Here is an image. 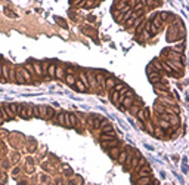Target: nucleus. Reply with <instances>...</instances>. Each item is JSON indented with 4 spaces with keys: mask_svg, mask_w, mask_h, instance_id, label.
Here are the masks:
<instances>
[{
    "mask_svg": "<svg viewBox=\"0 0 189 185\" xmlns=\"http://www.w3.org/2000/svg\"><path fill=\"white\" fill-rule=\"evenodd\" d=\"M77 126V117H75V114L74 112H65V124H64V128H75Z\"/></svg>",
    "mask_w": 189,
    "mask_h": 185,
    "instance_id": "f257e3e1",
    "label": "nucleus"
},
{
    "mask_svg": "<svg viewBox=\"0 0 189 185\" xmlns=\"http://www.w3.org/2000/svg\"><path fill=\"white\" fill-rule=\"evenodd\" d=\"M136 117H138V120L139 122H146V120H151V111H149V108H142V110H139L138 111V114H136Z\"/></svg>",
    "mask_w": 189,
    "mask_h": 185,
    "instance_id": "f03ea898",
    "label": "nucleus"
},
{
    "mask_svg": "<svg viewBox=\"0 0 189 185\" xmlns=\"http://www.w3.org/2000/svg\"><path fill=\"white\" fill-rule=\"evenodd\" d=\"M100 118L102 117H99V116H89L87 117V124H89V128L92 130H94V129H99V122H100Z\"/></svg>",
    "mask_w": 189,
    "mask_h": 185,
    "instance_id": "7ed1b4c3",
    "label": "nucleus"
},
{
    "mask_svg": "<svg viewBox=\"0 0 189 185\" xmlns=\"http://www.w3.org/2000/svg\"><path fill=\"white\" fill-rule=\"evenodd\" d=\"M17 68H18V71L21 73V76L24 77L25 83H33V82H34V77H33V76H31L30 73H28L25 68H24V65H17Z\"/></svg>",
    "mask_w": 189,
    "mask_h": 185,
    "instance_id": "20e7f679",
    "label": "nucleus"
},
{
    "mask_svg": "<svg viewBox=\"0 0 189 185\" xmlns=\"http://www.w3.org/2000/svg\"><path fill=\"white\" fill-rule=\"evenodd\" d=\"M149 22L152 24V25H154V27H155L157 30H158V31H161L162 28L166 27V25H164V22L161 21V18H160V15H158V13H155L154 17L151 18V21H149Z\"/></svg>",
    "mask_w": 189,
    "mask_h": 185,
    "instance_id": "39448f33",
    "label": "nucleus"
},
{
    "mask_svg": "<svg viewBox=\"0 0 189 185\" xmlns=\"http://www.w3.org/2000/svg\"><path fill=\"white\" fill-rule=\"evenodd\" d=\"M9 73H11V64L2 62V80L3 82H9Z\"/></svg>",
    "mask_w": 189,
    "mask_h": 185,
    "instance_id": "423d86ee",
    "label": "nucleus"
},
{
    "mask_svg": "<svg viewBox=\"0 0 189 185\" xmlns=\"http://www.w3.org/2000/svg\"><path fill=\"white\" fill-rule=\"evenodd\" d=\"M117 83H118V80L115 79V77L109 76V77H106V79H105V84H104V89L109 92V90L114 89V86H115Z\"/></svg>",
    "mask_w": 189,
    "mask_h": 185,
    "instance_id": "0eeeda50",
    "label": "nucleus"
},
{
    "mask_svg": "<svg viewBox=\"0 0 189 185\" xmlns=\"http://www.w3.org/2000/svg\"><path fill=\"white\" fill-rule=\"evenodd\" d=\"M139 158H140V154L139 151L133 150V156H132V160H130V168L133 170H138V164H139Z\"/></svg>",
    "mask_w": 189,
    "mask_h": 185,
    "instance_id": "6e6552de",
    "label": "nucleus"
},
{
    "mask_svg": "<svg viewBox=\"0 0 189 185\" xmlns=\"http://www.w3.org/2000/svg\"><path fill=\"white\" fill-rule=\"evenodd\" d=\"M31 65H33V68H34L36 77H45L43 70H41V62L40 61H31Z\"/></svg>",
    "mask_w": 189,
    "mask_h": 185,
    "instance_id": "1a4fd4ad",
    "label": "nucleus"
},
{
    "mask_svg": "<svg viewBox=\"0 0 189 185\" xmlns=\"http://www.w3.org/2000/svg\"><path fill=\"white\" fill-rule=\"evenodd\" d=\"M65 77V65L62 64H56V70H55V79L64 80Z\"/></svg>",
    "mask_w": 189,
    "mask_h": 185,
    "instance_id": "9d476101",
    "label": "nucleus"
},
{
    "mask_svg": "<svg viewBox=\"0 0 189 185\" xmlns=\"http://www.w3.org/2000/svg\"><path fill=\"white\" fill-rule=\"evenodd\" d=\"M17 117L28 120V117H27V110H25V105H24V104H17Z\"/></svg>",
    "mask_w": 189,
    "mask_h": 185,
    "instance_id": "9b49d317",
    "label": "nucleus"
},
{
    "mask_svg": "<svg viewBox=\"0 0 189 185\" xmlns=\"http://www.w3.org/2000/svg\"><path fill=\"white\" fill-rule=\"evenodd\" d=\"M86 77H87V82H89V89H96L98 88V83H96V79H94V73L93 71H87L86 73Z\"/></svg>",
    "mask_w": 189,
    "mask_h": 185,
    "instance_id": "f8f14e48",
    "label": "nucleus"
},
{
    "mask_svg": "<svg viewBox=\"0 0 189 185\" xmlns=\"http://www.w3.org/2000/svg\"><path fill=\"white\" fill-rule=\"evenodd\" d=\"M117 139L115 132H109V133H100L99 135V142H106V141H114Z\"/></svg>",
    "mask_w": 189,
    "mask_h": 185,
    "instance_id": "ddd939ff",
    "label": "nucleus"
},
{
    "mask_svg": "<svg viewBox=\"0 0 189 185\" xmlns=\"http://www.w3.org/2000/svg\"><path fill=\"white\" fill-rule=\"evenodd\" d=\"M148 79H149V82L152 84H157V83H160V82H164V80H162V74L161 73H152V74H149V76H148Z\"/></svg>",
    "mask_w": 189,
    "mask_h": 185,
    "instance_id": "4468645a",
    "label": "nucleus"
},
{
    "mask_svg": "<svg viewBox=\"0 0 189 185\" xmlns=\"http://www.w3.org/2000/svg\"><path fill=\"white\" fill-rule=\"evenodd\" d=\"M106 77H109V74L94 73V79H96V83H98V86H102V88H104V84H105V79H106Z\"/></svg>",
    "mask_w": 189,
    "mask_h": 185,
    "instance_id": "2eb2a0df",
    "label": "nucleus"
},
{
    "mask_svg": "<svg viewBox=\"0 0 189 185\" xmlns=\"http://www.w3.org/2000/svg\"><path fill=\"white\" fill-rule=\"evenodd\" d=\"M55 70H56V64L55 62H49V67L46 71V79H55Z\"/></svg>",
    "mask_w": 189,
    "mask_h": 185,
    "instance_id": "dca6fc26",
    "label": "nucleus"
},
{
    "mask_svg": "<svg viewBox=\"0 0 189 185\" xmlns=\"http://www.w3.org/2000/svg\"><path fill=\"white\" fill-rule=\"evenodd\" d=\"M53 120H55V123H58L59 126H64V124H65V111L56 112Z\"/></svg>",
    "mask_w": 189,
    "mask_h": 185,
    "instance_id": "f3484780",
    "label": "nucleus"
},
{
    "mask_svg": "<svg viewBox=\"0 0 189 185\" xmlns=\"http://www.w3.org/2000/svg\"><path fill=\"white\" fill-rule=\"evenodd\" d=\"M120 142H118V139H114V141H106V142H100V145H102V148L104 150H109V148H112V147H117Z\"/></svg>",
    "mask_w": 189,
    "mask_h": 185,
    "instance_id": "a211bd4d",
    "label": "nucleus"
},
{
    "mask_svg": "<svg viewBox=\"0 0 189 185\" xmlns=\"http://www.w3.org/2000/svg\"><path fill=\"white\" fill-rule=\"evenodd\" d=\"M120 151H121V148L117 145V147H112V148H109V150H108V154H109V157H111L112 160H117Z\"/></svg>",
    "mask_w": 189,
    "mask_h": 185,
    "instance_id": "6ab92c4d",
    "label": "nucleus"
},
{
    "mask_svg": "<svg viewBox=\"0 0 189 185\" xmlns=\"http://www.w3.org/2000/svg\"><path fill=\"white\" fill-rule=\"evenodd\" d=\"M75 80H77L75 74H65V77H64V82H65L68 86H71V88H74V83H75Z\"/></svg>",
    "mask_w": 189,
    "mask_h": 185,
    "instance_id": "aec40b11",
    "label": "nucleus"
},
{
    "mask_svg": "<svg viewBox=\"0 0 189 185\" xmlns=\"http://www.w3.org/2000/svg\"><path fill=\"white\" fill-rule=\"evenodd\" d=\"M152 182V176H143V178H136V185H148Z\"/></svg>",
    "mask_w": 189,
    "mask_h": 185,
    "instance_id": "412c9836",
    "label": "nucleus"
},
{
    "mask_svg": "<svg viewBox=\"0 0 189 185\" xmlns=\"http://www.w3.org/2000/svg\"><path fill=\"white\" fill-rule=\"evenodd\" d=\"M37 110H39V118L46 120V116H47V105H37Z\"/></svg>",
    "mask_w": 189,
    "mask_h": 185,
    "instance_id": "4be33fe9",
    "label": "nucleus"
},
{
    "mask_svg": "<svg viewBox=\"0 0 189 185\" xmlns=\"http://www.w3.org/2000/svg\"><path fill=\"white\" fill-rule=\"evenodd\" d=\"M127 154H128L127 148H126V150H121L120 154H118V157H117V162L120 163V164H124V163H126V158H127Z\"/></svg>",
    "mask_w": 189,
    "mask_h": 185,
    "instance_id": "5701e85b",
    "label": "nucleus"
},
{
    "mask_svg": "<svg viewBox=\"0 0 189 185\" xmlns=\"http://www.w3.org/2000/svg\"><path fill=\"white\" fill-rule=\"evenodd\" d=\"M152 135L154 136H157V138H160V139H162V138H166V130H162L161 128H154V132H152Z\"/></svg>",
    "mask_w": 189,
    "mask_h": 185,
    "instance_id": "b1692460",
    "label": "nucleus"
},
{
    "mask_svg": "<svg viewBox=\"0 0 189 185\" xmlns=\"http://www.w3.org/2000/svg\"><path fill=\"white\" fill-rule=\"evenodd\" d=\"M118 98H120L118 92H115V90H109V99H111V102L114 104V105H117V107H118Z\"/></svg>",
    "mask_w": 189,
    "mask_h": 185,
    "instance_id": "393cba45",
    "label": "nucleus"
},
{
    "mask_svg": "<svg viewBox=\"0 0 189 185\" xmlns=\"http://www.w3.org/2000/svg\"><path fill=\"white\" fill-rule=\"evenodd\" d=\"M74 88H75V90H78V92H87V90H89L78 79L75 80V83H74Z\"/></svg>",
    "mask_w": 189,
    "mask_h": 185,
    "instance_id": "a878e982",
    "label": "nucleus"
},
{
    "mask_svg": "<svg viewBox=\"0 0 189 185\" xmlns=\"http://www.w3.org/2000/svg\"><path fill=\"white\" fill-rule=\"evenodd\" d=\"M15 83H18V84H25V80H24V77L21 76V73L18 71L17 67H15Z\"/></svg>",
    "mask_w": 189,
    "mask_h": 185,
    "instance_id": "bb28decb",
    "label": "nucleus"
},
{
    "mask_svg": "<svg viewBox=\"0 0 189 185\" xmlns=\"http://www.w3.org/2000/svg\"><path fill=\"white\" fill-rule=\"evenodd\" d=\"M162 3L161 2H151V0H145V6L149 9V8H158V6H161Z\"/></svg>",
    "mask_w": 189,
    "mask_h": 185,
    "instance_id": "cd10ccee",
    "label": "nucleus"
},
{
    "mask_svg": "<svg viewBox=\"0 0 189 185\" xmlns=\"http://www.w3.org/2000/svg\"><path fill=\"white\" fill-rule=\"evenodd\" d=\"M55 110L52 108V107H47V116H46V120H53V117H55Z\"/></svg>",
    "mask_w": 189,
    "mask_h": 185,
    "instance_id": "c85d7f7f",
    "label": "nucleus"
},
{
    "mask_svg": "<svg viewBox=\"0 0 189 185\" xmlns=\"http://www.w3.org/2000/svg\"><path fill=\"white\" fill-rule=\"evenodd\" d=\"M158 128H161L162 130H166V129H168L170 128V124H168V122H166V120H158Z\"/></svg>",
    "mask_w": 189,
    "mask_h": 185,
    "instance_id": "c756f323",
    "label": "nucleus"
},
{
    "mask_svg": "<svg viewBox=\"0 0 189 185\" xmlns=\"http://www.w3.org/2000/svg\"><path fill=\"white\" fill-rule=\"evenodd\" d=\"M24 68H25V70H27V71L31 74L33 77H36V73H34V68H33V65H31V62H27V64L24 65Z\"/></svg>",
    "mask_w": 189,
    "mask_h": 185,
    "instance_id": "7c9ffc66",
    "label": "nucleus"
},
{
    "mask_svg": "<svg viewBox=\"0 0 189 185\" xmlns=\"http://www.w3.org/2000/svg\"><path fill=\"white\" fill-rule=\"evenodd\" d=\"M0 116H2V118H3V122H7V120H11V118L7 117V114H6L3 105H0Z\"/></svg>",
    "mask_w": 189,
    "mask_h": 185,
    "instance_id": "2f4dec72",
    "label": "nucleus"
},
{
    "mask_svg": "<svg viewBox=\"0 0 189 185\" xmlns=\"http://www.w3.org/2000/svg\"><path fill=\"white\" fill-rule=\"evenodd\" d=\"M33 107L34 105H30V104H28V105H25V110H27V117L28 118L33 117Z\"/></svg>",
    "mask_w": 189,
    "mask_h": 185,
    "instance_id": "473e14b6",
    "label": "nucleus"
},
{
    "mask_svg": "<svg viewBox=\"0 0 189 185\" xmlns=\"http://www.w3.org/2000/svg\"><path fill=\"white\" fill-rule=\"evenodd\" d=\"M145 22H146V21H145ZM145 22L139 24V25L136 27V30H134V31H136V36H139V34H140V33H142V31H143V30H145Z\"/></svg>",
    "mask_w": 189,
    "mask_h": 185,
    "instance_id": "72a5a7b5",
    "label": "nucleus"
},
{
    "mask_svg": "<svg viewBox=\"0 0 189 185\" xmlns=\"http://www.w3.org/2000/svg\"><path fill=\"white\" fill-rule=\"evenodd\" d=\"M139 36L142 37V40H148V39H151V37H152V36H151V34L148 33L146 30H143V31H142V33H140Z\"/></svg>",
    "mask_w": 189,
    "mask_h": 185,
    "instance_id": "f704fd0d",
    "label": "nucleus"
},
{
    "mask_svg": "<svg viewBox=\"0 0 189 185\" xmlns=\"http://www.w3.org/2000/svg\"><path fill=\"white\" fill-rule=\"evenodd\" d=\"M109 132H114V129H112L111 124H108V126H105L104 129L100 130V133H109Z\"/></svg>",
    "mask_w": 189,
    "mask_h": 185,
    "instance_id": "c9c22d12",
    "label": "nucleus"
},
{
    "mask_svg": "<svg viewBox=\"0 0 189 185\" xmlns=\"http://www.w3.org/2000/svg\"><path fill=\"white\" fill-rule=\"evenodd\" d=\"M99 3H92V2H84V8H96Z\"/></svg>",
    "mask_w": 189,
    "mask_h": 185,
    "instance_id": "e433bc0d",
    "label": "nucleus"
},
{
    "mask_svg": "<svg viewBox=\"0 0 189 185\" xmlns=\"http://www.w3.org/2000/svg\"><path fill=\"white\" fill-rule=\"evenodd\" d=\"M33 117L39 118V110H37V107H36V105L33 107Z\"/></svg>",
    "mask_w": 189,
    "mask_h": 185,
    "instance_id": "4c0bfd02",
    "label": "nucleus"
},
{
    "mask_svg": "<svg viewBox=\"0 0 189 185\" xmlns=\"http://www.w3.org/2000/svg\"><path fill=\"white\" fill-rule=\"evenodd\" d=\"M3 123V118H2V116H0V124Z\"/></svg>",
    "mask_w": 189,
    "mask_h": 185,
    "instance_id": "58836bf2",
    "label": "nucleus"
},
{
    "mask_svg": "<svg viewBox=\"0 0 189 185\" xmlns=\"http://www.w3.org/2000/svg\"><path fill=\"white\" fill-rule=\"evenodd\" d=\"M148 185H154V184H152V182H151V184H148Z\"/></svg>",
    "mask_w": 189,
    "mask_h": 185,
    "instance_id": "ea45409f",
    "label": "nucleus"
}]
</instances>
